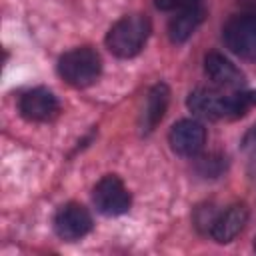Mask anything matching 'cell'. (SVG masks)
<instances>
[{"mask_svg": "<svg viewBox=\"0 0 256 256\" xmlns=\"http://www.w3.org/2000/svg\"><path fill=\"white\" fill-rule=\"evenodd\" d=\"M188 108L200 118L222 120L244 116L250 106H256V92H240L234 96H222L218 92L198 88L188 96Z\"/></svg>", "mask_w": 256, "mask_h": 256, "instance_id": "cell-1", "label": "cell"}, {"mask_svg": "<svg viewBox=\"0 0 256 256\" xmlns=\"http://www.w3.org/2000/svg\"><path fill=\"white\" fill-rule=\"evenodd\" d=\"M150 36V20L142 14H130L120 18L106 34L108 50L118 58L136 56Z\"/></svg>", "mask_w": 256, "mask_h": 256, "instance_id": "cell-2", "label": "cell"}, {"mask_svg": "<svg viewBox=\"0 0 256 256\" xmlns=\"http://www.w3.org/2000/svg\"><path fill=\"white\" fill-rule=\"evenodd\" d=\"M102 72V60L100 54L90 48H72L58 60V74L74 88H86L98 80Z\"/></svg>", "mask_w": 256, "mask_h": 256, "instance_id": "cell-3", "label": "cell"}, {"mask_svg": "<svg viewBox=\"0 0 256 256\" xmlns=\"http://www.w3.org/2000/svg\"><path fill=\"white\" fill-rule=\"evenodd\" d=\"M222 38L236 56L256 60V12L232 16L222 28Z\"/></svg>", "mask_w": 256, "mask_h": 256, "instance_id": "cell-4", "label": "cell"}, {"mask_svg": "<svg viewBox=\"0 0 256 256\" xmlns=\"http://www.w3.org/2000/svg\"><path fill=\"white\" fill-rule=\"evenodd\" d=\"M92 200L96 210L106 216H118L128 212L130 208V192L124 182L114 174H108L98 180L92 190Z\"/></svg>", "mask_w": 256, "mask_h": 256, "instance_id": "cell-5", "label": "cell"}, {"mask_svg": "<svg viewBox=\"0 0 256 256\" xmlns=\"http://www.w3.org/2000/svg\"><path fill=\"white\" fill-rule=\"evenodd\" d=\"M54 230L62 240H68V242L80 240L92 230V216L82 204L68 202L56 212Z\"/></svg>", "mask_w": 256, "mask_h": 256, "instance_id": "cell-6", "label": "cell"}, {"mask_svg": "<svg viewBox=\"0 0 256 256\" xmlns=\"http://www.w3.org/2000/svg\"><path fill=\"white\" fill-rule=\"evenodd\" d=\"M170 146L180 156H196L206 144V130L196 120H180L170 128Z\"/></svg>", "mask_w": 256, "mask_h": 256, "instance_id": "cell-7", "label": "cell"}, {"mask_svg": "<svg viewBox=\"0 0 256 256\" xmlns=\"http://www.w3.org/2000/svg\"><path fill=\"white\" fill-rule=\"evenodd\" d=\"M18 108L20 114L32 122H48L60 112V104L56 96L46 88H34L24 92L18 102Z\"/></svg>", "mask_w": 256, "mask_h": 256, "instance_id": "cell-8", "label": "cell"}, {"mask_svg": "<svg viewBox=\"0 0 256 256\" xmlns=\"http://www.w3.org/2000/svg\"><path fill=\"white\" fill-rule=\"evenodd\" d=\"M246 220H248V208L244 204H232L212 220L210 234L220 244L232 242L244 228Z\"/></svg>", "mask_w": 256, "mask_h": 256, "instance_id": "cell-9", "label": "cell"}, {"mask_svg": "<svg viewBox=\"0 0 256 256\" xmlns=\"http://www.w3.org/2000/svg\"><path fill=\"white\" fill-rule=\"evenodd\" d=\"M204 72L216 86H222V88H240L244 84V74L240 72V68L218 52L206 54Z\"/></svg>", "mask_w": 256, "mask_h": 256, "instance_id": "cell-10", "label": "cell"}, {"mask_svg": "<svg viewBox=\"0 0 256 256\" xmlns=\"http://www.w3.org/2000/svg\"><path fill=\"white\" fill-rule=\"evenodd\" d=\"M168 98H170V90L166 84H156L148 96H146V104L142 108V116H140V130L146 134V132H152L158 122L164 118V112H166V106H168Z\"/></svg>", "mask_w": 256, "mask_h": 256, "instance_id": "cell-11", "label": "cell"}, {"mask_svg": "<svg viewBox=\"0 0 256 256\" xmlns=\"http://www.w3.org/2000/svg\"><path fill=\"white\" fill-rule=\"evenodd\" d=\"M204 14H206V12H204L202 6L176 12V16H174V18L170 20V24H168V36H170V40H172L174 44L186 42V40L196 32V28L202 24Z\"/></svg>", "mask_w": 256, "mask_h": 256, "instance_id": "cell-12", "label": "cell"}, {"mask_svg": "<svg viewBox=\"0 0 256 256\" xmlns=\"http://www.w3.org/2000/svg\"><path fill=\"white\" fill-rule=\"evenodd\" d=\"M196 6H202V0H156V8L164 12H182Z\"/></svg>", "mask_w": 256, "mask_h": 256, "instance_id": "cell-13", "label": "cell"}, {"mask_svg": "<svg viewBox=\"0 0 256 256\" xmlns=\"http://www.w3.org/2000/svg\"><path fill=\"white\" fill-rule=\"evenodd\" d=\"M254 250H256V240H254Z\"/></svg>", "mask_w": 256, "mask_h": 256, "instance_id": "cell-14", "label": "cell"}, {"mask_svg": "<svg viewBox=\"0 0 256 256\" xmlns=\"http://www.w3.org/2000/svg\"><path fill=\"white\" fill-rule=\"evenodd\" d=\"M254 134H256V130H254Z\"/></svg>", "mask_w": 256, "mask_h": 256, "instance_id": "cell-15", "label": "cell"}]
</instances>
